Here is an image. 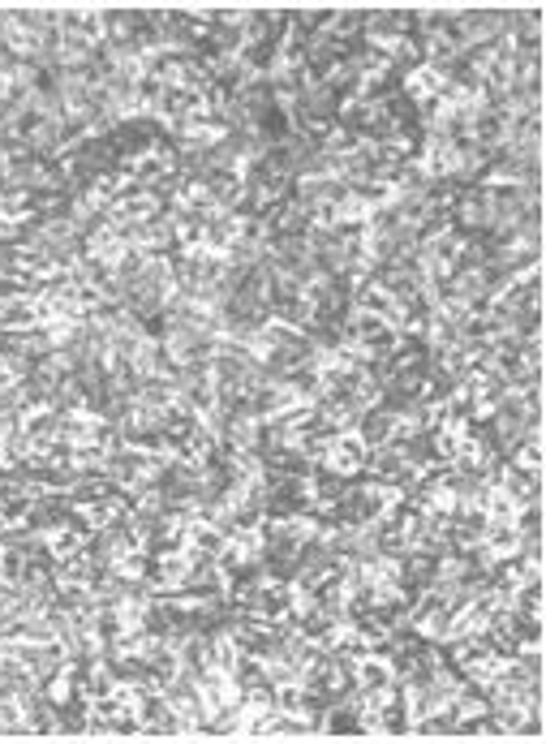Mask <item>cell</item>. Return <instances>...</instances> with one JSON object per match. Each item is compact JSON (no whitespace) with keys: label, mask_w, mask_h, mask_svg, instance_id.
<instances>
[{"label":"cell","mask_w":546,"mask_h":744,"mask_svg":"<svg viewBox=\"0 0 546 744\" xmlns=\"http://www.w3.org/2000/svg\"><path fill=\"white\" fill-rule=\"evenodd\" d=\"M443 74H435L430 65H418V69H409L405 78H400V95L413 99V104H430V99H439L443 95Z\"/></svg>","instance_id":"277c9868"},{"label":"cell","mask_w":546,"mask_h":744,"mask_svg":"<svg viewBox=\"0 0 546 744\" xmlns=\"http://www.w3.org/2000/svg\"><path fill=\"white\" fill-rule=\"evenodd\" d=\"M499 486H504L516 504H542V469H516L512 461H504Z\"/></svg>","instance_id":"7a4b0ae2"},{"label":"cell","mask_w":546,"mask_h":744,"mask_svg":"<svg viewBox=\"0 0 546 744\" xmlns=\"http://www.w3.org/2000/svg\"><path fill=\"white\" fill-rule=\"evenodd\" d=\"M366 456H370V448H366L362 435H357V431H340L319 465L332 469V474H340V478H357L366 469Z\"/></svg>","instance_id":"6da1fadb"},{"label":"cell","mask_w":546,"mask_h":744,"mask_svg":"<svg viewBox=\"0 0 546 744\" xmlns=\"http://www.w3.org/2000/svg\"><path fill=\"white\" fill-rule=\"evenodd\" d=\"M86 538H91V534H82V529H74V525H56V529L43 534L52 564H65V560H74V555H82L86 551Z\"/></svg>","instance_id":"5b68a950"},{"label":"cell","mask_w":546,"mask_h":744,"mask_svg":"<svg viewBox=\"0 0 546 744\" xmlns=\"http://www.w3.org/2000/svg\"><path fill=\"white\" fill-rule=\"evenodd\" d=\"M353 684L357 689H387V684H396V667H392V658H383V654H362L353 663Z\"/></svg>","instance_id":"3957f363"}]
</instances>
